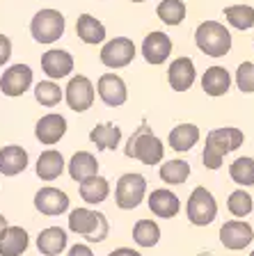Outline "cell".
<instances>
[{
  "label": "cell",
  "instance_id": "1",
  "mask_svg": "<svg viewBox=\"0 0 254 256\" xmlns=\"http://www.w3.org/2000/svg\"><path fill=\"white\" fill-rule=\"evenodd\" d=\"M243 133L238 128H215L206 135V146H204V154H201V160L208 170H220L222 167V160L229 151H236L243 144Z\"/></svg>",
  "mask_w": 254,
  "mask_h": 256
},
{
  "label": "cell",
  "instance_id": "21",
  "mask_svg": "<svg viewBox=\"0 0 254 256\" xmlns=\"http://www.w3.org/2000/svg\"><path fill=\"white\" fill-rule=\"evenodd\" d=\"M67 231L60 226H48V229L39 231L37 236V250L44 256H58L67 250Z\"/></svg>",
  "mask_w": 254,
  "mask_h": 256
},
{
  "label": "cell",
  "instance_id": "29",
  "mask_svg": "<svg viewBox=\"0 0 254 256\" xmlns=\"http://www.w3.org/2000/svg\"><path fill=\"white\" fill-rule=\"evenodd\" d=\"M62 96H64V90L55 80H42V82L35 85V98H37V103L44 108L58 106V103L62 101Z\"/></svg>",
  "mask_w": 254,
  "mask_h": 256
},
{
  "label": "cell",
  "instance_id": "2",
  "mask_svg": "<svg viewBox=\"0 0 254 256\" xmlns=\"http://www.w3.org/2000/svg\"><path fill=\"white\" fill-rule=\"evenodd\" d=\"M124 154H126L128 158L140 160L142 165L151 167V165H158L160 160H163L165 146H163V142L151 133V128H149L147 124H142V126L131 135V140H128Z\"/></svg>",
  "mask_w": 254,
  "mask_h": 256
},
{
  "label": "cell",
  "instance_id": "38",
  "mask_svg": "<svg viewBox=\"0 0 254 256\" xmlns=\"http://www.w3.org/2000/svg\"><path fill=\"white\" fill-rule=\"evenodd\" d=\"M69 256H94V254H92V250L87 245H74L69 250Z\"/></svg>",
  "mask_w": 254,
  "mask_h": 256
},
{
  "label": "cell",
  "instance_id": "41",
  "mask_svg": "<svg viewBox=\"0 0 254 256\" xmlns=\"http://www.w3.org/2000/svg\"><path fill=\"white\" fill-rule=\"evenodd\" d=\"M133 2H144V0H133Z\"/></svg>",
  "mask_w": 254,
  "mask_h": 256
},
{
  "label": "cell",
  "instance_id": "27",
  "mask_svg": "<svg viewBox=\"0 0 254 256\" xmlns=\"http://www.w3.org/2000/svg\"><path fill=\"white\" fill-rule=\"evenodd\" d=\"M108 194H110V183H108V178H103L99 174L90 176V178H85L80 183V197H83V202L92 204V206L106 202Z\"/></svg>",
  "mask_w": 254,
  "mask_h": 256
},
{
  "label": "cell",
  "instance_id": "23",
  "mask_svg": "<svg viewBox=\"0 0 254 256\" xmlns=\"http://www.w3.org/2000/svg\"><path fill=\"white\" fill-rule=\"evenodd\" d=\"M201 87L208 96H222L231 87V76L224 66H208L206 74L201 76Z\"/></svg>",
  "mask_w": 254,
  "mask_h": 256
},
{
  "label": "cell",
  "instance_id": "42",
  "mask_svg": "<svg viewBox=\"0 0 254 256\" xmlns=\"http://www.w3.org/2000/svg\"><path fill=\"white\" fill-rule=\"evenodd\" d=\"M249 256H254V252H252V254H249Z\"/></svg>",
  "mask_w": 254,
  "mask_h": 256
},
{
  "label": "cell",
  "instance_id": "7",
  "mask_svg": "<svg viewBox=\"0 0 254 256\" xmlns=\"http://www.w3.org/2000/svg\"><path fill=\"white\" fill-rule=\"evenodd\" d=\"M185 213H188V220H190L195 226H208L217 215L215 197H213L206 188H201V186L195 188L192 194H190V199H188Z\"/></svg>",
  "mask_w": 254,
  "mask_h": 256
},
{
  "label": "cell",
  "instance_id": "39",
  "mask_svg": "<svg viewBox=\"0 0 254 256\" xmlns=\"http://www.w3.org/2000/svg\"><path fill=\"white\" fill-rule=\"evenodd\" d=\"M108 256H142L140 252L131 250V247H119V250H112Z\"/></svg>",
  "mask_w": 254,
  "mask_h": 256
},
{
  "label": "cell",
  "instance_id": "28",
  "mask_svg": "<svg viewBox=\"0 0 254 256\" xmlns=\"http://www.w3.org/2000/svg\"><path fill=\"white\" fill-rule=\"evenodd\" d=\"M90 140L96 144V149H117L122 142V128L117 124H99L90 130Z\"/></svg>",
  "mask_w": 254,
  "mask_h": 256
},
{
  "label": "cell",
  "instance_id": "19",
  "mask_svg": "<svg viewBox=\"0 0 254 256\" xmlns=\"http://www.w3.org/2000/svg\"><path fill=\"white\" fill-rule=\"evenodd\" d=\"M28 245H30V238L23 226H7L0 234V256H21Z\"/></svg>",
  "mask_w": 254,
  "mask_h": 256
},
{
  "label": "cell",
  "instance_id": "6",
  "mask_svg": "<svg viewBox=\"0 0 254 256\" xmlns=\"http://www.w3.org/2000/svg\"><path fill=\"white\" fill-rule=\"evenodd\" d=\"M147 194V178L142 174H124L119 181H117V188H115V202L119 208L124 210H133L138 208L140 202L144 199Z\"/></svg>",
  "mask_w": 254,
  "mask_h": 256
},
{
  "label": "cell",
  "instance_id": "4",
  "mask_svg": "<svg viewBox=\"0 0 254 256\" xmlns=\"http://www.w3.org/2000/svg\"><path fill=\"white\" fill-rule=\"evenodd\" d=\"M69 229L74 234L85 236L90 242H103L108 238L110 224L103 213H96L90 208H74L69 215Z\"/></svg>",
  "mask_w": 254,
  "mask_h": 256
},
{
  "label": "cell",
  "instance_id": "15",
  "mask_svg": "<svg viewBox=\"0 0 254 256\" xmlns=\"http://www.w3.org/2000/svg\"><path fill=\"white\" fill-rule=\"evenodd\" d=\"M42 69L51 80H60L74 71V58L67 50L60 48H51L48 53L42 55Z\"/></svg>",
  "mask_w": 254,
  "mask_h": 256
},
{
  "label": "cell",
  "instance_id": "25",
  "mask_svg": "<svg viewBox=\"0 0 254 256\" xmlns=\"http://www.w3.org/2000/svg\"><path fill=\"white\" fill-rule=\"evenodd\" d=\"M76 34L85 44H101L106 39V26L92 14H80L76 21Z\"/></svg>",
  "mask_w": 254,
  "mask_h": 256
},
{
  "label": "cell",
  "instance_id": "35",
  "mask_svg": "<svg viewBox=\"0 0 254 256\" xmlns=\"http://www.w3.org/2000/svg\"><path fill=\"white\" fill-rule=\"evenodd\" d=\"M227 208H229V213L236 215V218H245V215L252 213V197L245 190H236L229 194Z\"/></svg>",
  "mask_w": 254,
  "mask_h": 256
},
{
  "label": "cell",
  "instance_id": "8",
  "mask_svg": "<svg viewBox=\"0 0 254 256\" xmlns=\"http://www.w3.org/2000/svg\"><path fill=\"white\" fill-rule=\"evenodd\" d=\"M135 58V44L128 37H115L101 48V62L110 69H122L128 66Z\"/></svg>",
  "mask_w": 254,
  "mask_h": 256
},
{
  "label": "cell",
  "instance_id": "13",
  "mask_svg": "<svg viewBox=\"0 0 254 256\" xmlns=\"http://www.w3.org/2000/svg\"><path fill=\"white\" fill-rule=\"evenodd\" d=\"M64 133H67V119H64L62 114H55V112L44 114L37 122V126H35V135H37V140L44 146L58 144L60 140L64 138Z\"/></svg>",
  "mask_w": 254,
  "mask_h": 256
},
{
  "label": "cell",
  "instance_id": "16",
  "mask_svg": "<svg viewBox=\"0 0 254 256\" xmlns=\"http://www.w3.org/2000/svg\"><path fill=\"white\" fill-rule=\"evenodd\" d=\"M142 55L149 64H163L172 55V39L165 32H149L142 42Z\"/></svg>",
  "mask_w": 254,
  "mask_h": 256
},
{
  "label": "cell",
  "instance_id": "3",
  "mask_svg": "<svg viewBox=\"0 0 254 256\" xmlns=\"http://www.w3.org/2000/svg\"><path fill=\"white\" fill-rule=\"evenodd\" d=\"M195 42L204 55L208 58H224L231 50V34L217 21H204L195 30Z\"/></svg>",
  "mask_w": 254,
  "mask_h": 256
},
{
  "label": "cell",
  "instance_id": "10",
  "mask_svg": "<svg viewBox=\"0 0 254 256\" xmlns=\"http://www.w3.org/2000/svg\"><path fill=\"white\" fill-rule=\"evenodd\" d=\"M32 85V69L28 64H12L5 74L0 76V92L5 96H16L26 94Z\"/></svg>",
  "mask_w": 254,
  "mask_h": 256
},
{
  "label": "cell",
  "instance_id": "40",
  "mask_svg": "<svg viewBox=\"0 0 254 256\" xmlns=\"http://www.w3.org/2000/svg\"><path fill=\"white\" fill-rule=\"evenodd\" d=\"M7 226H10V224H7L5 215H0V234H3V231H5V229H7Z\"/></svg>",
  "mask_w": 254,
  "mask_h": 256
},
{
  "label": "cell",
  "instance_id": "12",
  "mask_svg": "<svg viewBox=\"0 0 254 256\" xmlns=\"http://www.w3.org/2000/svg\"><path fill=\"white\" fill-rule=\"evenodd\" d=\"M220 240L227 250H243L254 240V231L247 222H240V220H231V222H224L222 229H220Z\"/></svg>",
  "mask_w": 254,
  "mask_h": 256
},
{
  "label": "cell",
  "instance_id": "26",
  "mask_svg": "<svg viewBox=\"0 0 254 256\" xmlns=\"http://www.w3.org/2000/svg\"><path fill=\"white\" fill-rule=\"evenodd\" d=\"M69 174L74 181L83 183L85 178L99 174V162H96V158L90 151H78V154H74L69 160Z\"/></svg>",
  "mask_w": 254,
  "mask_h": 256
},
{
  "label": "cell",
  "instance_id": "22",
  "mask_svg": "<svg viewBox=\"0 0 254 256\" xmlns=\"http://www.w3.org/2000/svg\"><path fill=\"white\" fill-rule=\"evenodd\" d=\"M35 172H37V176L42 178V181H55V178H60L62 172H64L62 154L55 151V149L42 151V156L37 158V167H35Z\"/></svg>",
  "mask_w": 254,
  "mask_h": 256
},
{
  "label": "cell",
  "instance_id": "14",
  "mask_svg": "<svg viewBox=\"0 0 254 256\" xmlns=\"http://www.w3.org/2000/svg\"><path fill=\"white\" fill-rule=\"evenodd\" d=\"M96 90H99L101 101L106 103V106H110V108L124 106V103H126V98H128L126 82H124L119 76H115V74H103V76H101Z\"/></svg>",
  "mask_w": 254,
  "mask_h": 256
},
{
  "label": "cell",
  "instance_id": "32",
  "mask_svg": "<svg viewBox=\"0 0 254 256\" xmlns=\"http://www.w3.org/2000/svg\"><path fill=\"white\" fill-rule=\"evenodd\" d=\"M156 14L163 23L167 26H179L185 18V2L183 0H163L158 7H156Z\"/></svg>",
  "mask_w": 254,
  "mask_h": 256
},
{
  "label": "cell",
  "instance_id": "17",
  "mask_svg": "<svg viewBox=\"0 0 254 256\" xmlns=\"http://www.w3.org/2000/svg\"><path fill=\"white\" fill-rule=\"evenodd\" d=\"M169 87L174 92H188L195 82V64L190 58H176L167 71Z\"/></svg>",
  "mask_w": 254,
  "mask_h": 256
},
{
  "label": "cell",
  "instance_id": "9",
  "mask_svg": "<svg viewBox=\"0 0 254 256\" xmlns=\"http://www.w3.org/2000/svg\"><path fill=\"white\" fill-rule=\"evenodd\" d=\"M64 98H67V106L74 112L90 110L92 103H94V85H92V80L85 78V76H74L69 80L67 90H64Z\"/></svg>",
  "mask_w": 254,
  "mask_h": 256
},
{
  "label": "cell",
  "instance_id": "5",
  "mask_svg": "<svg viewBox=\"0 0 254 256\" xmlns=\"http://www.w3.org/2000/svg\"><path fill=\"white\" fill-rule=\"evenodd\" d=\"M64 28H67V21H64L62 12L58 10H42L35 14L30 23V32L32 39L39 44H53L58 42L64 34Z\"/></svg>",
  "mask_w": 254,
  "mask_h": 256
},
{
  "label": "cell",
  "instance_id": "20",
  "mask_svg": "<svg viewBox=\"0 0 254 256\" xmlns=\"http://www.w3.org/2000/svg\"><path fill=\"white\" fill-rule=\"evenodd\" d=\"M149 208H151V213L158 215V218H174L176 213H179L181 208V202L179 197H176L174 192L165 190V188H158V190H154L151 194H149Z\"/></svg>",
  "mask_w": 254,
  "mask_h": 256
},
{
  "label": "cell",
  "instance_id": "31",
  "mask_svg": "<svg viewBox=\"0 0 254 256\" xmlns=\"http://www.w3.org/2000/svg\"><path fill=\"white\" fill-rule=\"evenodd\" d=\"M188 176H190V165L185 160H169L160 165V178L169 186H181Z\"/></svg>",
  "mask_w": 254,
  "mask_h": 256
},
{
  "label": "cell",
  "instance_id": "36",
  "mask_svg": "<svg viewBox=\"0 0 254 256\" xmlns=\"http://www.w3.org/2000/svg\"><path fill=\"white\" fill-rule=\"evenodd\" d=\"M236 85L245 94H252L254 92V64L252 62H243L238 66V71H236Z\"/></svg>",
  "mask_w": 254,
  "mask_h": 256
},
{
  "label": "cell",
  "instance_id": "30",
  "mask_svg": "<svg viewBox=\"0 0 254 256\" xmlns=\"http://www.w3.org/2000/svg\"><path fill=\"white\" fill-rule=\"evenodd\" d=\"M133 240H135L140 247H154L160 240V226L154 220H140V222L133 226Z\"/></svg>",
  "mask_w": 254,
  "mask_h": 256
},
{
  "label": "cell",
  "instance_id": "11",
  "mask_svg": "<svg viewBox=\"0 0 254 256\" xmlns=\"http://www.w3.org/2000/svg\"><path fill=\"white\" fill-rule=\"evenodd\" d=\"M35 208H37L42 215H48V218L62 215V213H67V208H69V197H67V192L46 186L35 194Z\"/></svg>",
  "mask_w": 254,
  "mask_h": 256
},
{
  "label": "cell",
  "instance_id": "18",
  "mask_svg": "<svg viewBox=\"0 0 254 256\" xmlns=\"http://www.w3.org/2000/svg\"><path fill=\"white\" fill-rule=\"evenodd\" d=\"M28 167V151L19 144H10L0 149V174L3 176H19Z\"/></svg>",
  "mask_w": 254,
  "mask_h": 256
},
{
  "label": "cell",
  "instance_id": "34",
  "mask_svg": "<svg viewBox=\"0 0 254 256\" xmlns=\"http://www.w3.org/2000/svg\"><path fill=\"white\" fill-rule=\"evenodd\" d=\"M229 176L238 186H254V158H236L229 165Z\"/></svg>",
  "mask_w": 254,
  "mask_h": 256
},
{
  "label": "cell",
  "instance_id": "24",
  "mask_svg": "<svg viewBox=\"0 0 254 256\" xmlns=\"http://www.w3.org/2000/svg\"><path fill=\"white\" fill-rule=\"evenodd\" d=\"M197 142H199V128L195 124H179L169 133V149L179 151V154L190 151Z\"/></svg>",
  "mask_w": 254,
  "mask_h": 256
},
{
  "label": "cell",
  "instance_id": "37",
  "mask_svg": "<svg viewBox=\"0 0 254 256\" xmlns=\"http://www.w3.org/2000/svg\"><path fill=\"white\" fill-rule=\"evenodd\" d=\"M10 58H12V42H10V37L0 34V66H3Z\"/></svg>",
  "mask_w": 254,
  "mask_h": 256
},
{
  "label": "cell",
  "instance_id": "33",
  "mask_svg": "<svg viewBox=\"0 0 254 256\" xmlns=\"http://www.w3.org/2000/svg\"><path fill=\"white\" fill-rule=\"evenodd\" d=\"M224 18L238 30H249L254 26V7L249 5H231L224 7Z\"/></svg>",
  "mask_w": 254,
  "mask_h": 256
}]
</instances>
